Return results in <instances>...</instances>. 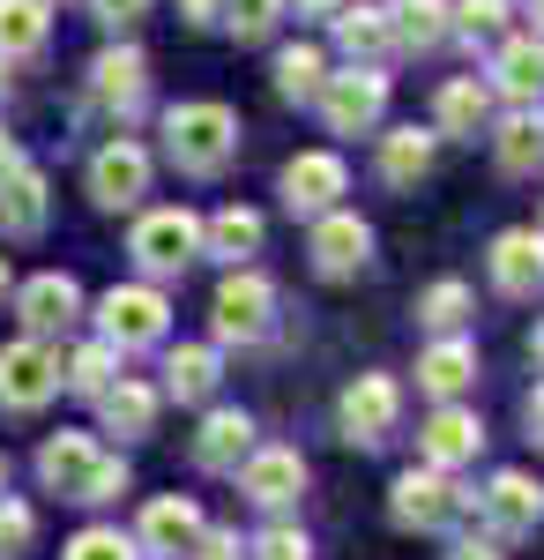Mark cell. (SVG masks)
<instances>
[{
  "label": "cell",
  "instance_id": "cell-7",
  "mask_svg": "<svg viewBox=\"0 0 544 560\" xmlns=\"http://www.w3.org/2000/svg\"><path fill=\"white\" fill-rule=\"evenodd\" d=\"M60 396V359L45 337H23V345H0V411L31 419Z\"/></svg>",
  "mask_w": 544,
  "mask_h": 560
},
{
  "label": "cell",
  "instance_id": "cell-38",
  "mask_svg": "<svg viewBox=\"0 0 544 560\" xmlns=\"http://www.w3.org/2000/svg\"><path fill=\"white\" fill-rule=\"evenodd\" d=\"M60 560H142V546H134L127 530H113V523H90V530L68 538V553H60Z\"/></svg>",
  "mask_w": 544,
  "mask_h": 560
},
{
  "label": "cell",
  "instance_id": "cell-14",
  "mask_svg": "<svg viewBox=\"0 0 544 560\" xmlns=\"http://www.w3.org/2000/svg\"><path fill=\"white\" fill-rule=\"evenodd\" d=\"M150 195V150L142 142H105L97 158H90V202L97 210H134Z\"/></svg>",
  "mask_w": 544,
  "mask_h": 560
},
{
  "label": "cell",
  "instance_id": "cell-21",
  "mask_svg": "<svg viewBox=\"0 0 544 560\" xmlns=\"http://www.w3.org/2000/svg\"><path fill=\"white\" fill-rule=\"evenodd\" d=\"M329 31H335V52L343 60H388L395 52V23H388L380 0H343L329 15Z\"/></svg>",
  "mask_w": 544,
  "mask_h": 560
},
{
  "label": "cell",
  "instance_id": "cell-37",
  "mask_svg": "<svg viewBox=\"0 0 544 560\" xmlns=\"http://www.w3.org/2000/svg\"><path fill=\"white\" fill-rule=\"evenodd\" d=\"M284 15H292L284 0H224V15H216V23H224L239 45H261V38H276V23H284Z\"/></svg>",
  "mask_w": 544,
  "mask_h": 560
},
{
  "label": "cell",
  "instance_id": "cell-3",
  "mask_svg": "<svg viewBox=\"0 0 544 560\" xmlns=\"http://www.w3.org/2000/svg\"><path fill=\"white\" fill-rule=\"evenodd\" d=\"M210 329H216V345H261L269 329H276V284L261 277V269H247V261H232V277L216 284V300H210Z\"/></svg>",
  "mask_w": 544,
  "mask_h": 560
},
{
  "label": "cell",
  "instance_id": "cell-32",
  "mask_svg": "<svg viewBox=\"0 0 544 560\" xmlns=\"http://www.w3.org/2000/svg\"><path fill=\"white\" fill-rule=\"evenodd\" d=\"M448 8H456V0H395V8H388L395 45H403V52H433V45L448 38Z\"/></svg>",
  "mask_w": 544,
  "mask_h": 560
},
{
  "label": "cell",
  "instance_id": "cell-24",
  "mask_svg": "<svg viewBox=\"0 0 544 560\" xmlns=\"http://www.w3.org/2000/svg\"><path fill=\"white\" fill-rule=\"evenodd\" d=\"M470 382H477V345H470V337H456V329H448L433 351H418V388L433 396V404L462 396Z\"/></svg>",
  "mask_w": 544,
  "mask_h": 560
},
{
  "label": "cell",
  "instance_id": "cell-16",
  "mask_svg": "<svg viewBox=\"0 0 544 560\" xmlns=\"http://www.w3.org/2000/svg\"><path fill=\"white\" fill-rule=\"evenodd\" d=\"M485 269H493V292H500V300H537L544 292V232L537 224L500 232L493 255H485Z\"/></svg>",
  "mask_w": 544,
  "mask_h": 560
},
{
  "label": "cell",
  "instance_id": "cell-54",
  "mask_svg": "<svg viewBox=\"0 0 544 560\" xmlns=\"http://www.w3.org/2000/svg\"><path fill=\"white\" fill-rule=\"evenodd\" d=\"M537 232H544V224H537Z\"/></svg>",
  "mask_w": 544,
  "mask_h": 560
},
{
  "label": "cell",
  "instance_id": "cell-36",
  "mask_svg": "<svg viewBox=\"0 0 544 560\" xmlns=\"http://www.w3.org/2000/svg\"><path fill=\"white\" fill-rule=\"evenodd\" d=\"M448 38H462L470 52L477 45H500L507 38V0H456L448 8Z\"/></svg>",
  "mask_w": 544,
  "mask_h": 560
},
{
  "label": "cell",
  "instance_id": "cell-31",
  "mask_svg": "<svg viewBox=\"0 0 544 560\" xmlns=\"http://www.w3.org/2000/svg\"><path fill=\"white\" fill-rule=\"evenodd\" d=\"M45 38H52L45 0H0V60H38Z\"/></svg>",
  "mask_w": 544,
  "mask_h": 560
},
{
  "label": "cell",
  "instance_id": "cell-11",
  "mask_svg": "<svg viewBox=\"0 0 544 560\" xmlns=\"http://www.w3.org/2000/svg\"><path fill=\"white\" fill-rule=\"evenodd\" d=\"M314 224V240H306V255H314V269L321 277H358L366 269V255H374V224L358 210H321V217H306Z\"/></svg>",
  "mask_w": 544,
  "mask_h": 560
},
{
  "label": "cell",
  "instance_id": "cell-15",
  "mask_svg": "<svg viewBox=\"0 0 544 560\" xmlns=\"http://www.w3.org/2000/svg\"><path fill=\"white\" fill-rule=\"evenodd\" d=\"M15 314H23L31 337H60V329L83 322V284L68 269H38L31 284H15Z\"/></svg>",
  "mask_w": 544,
  "mask_h": 560
},
{
  "label": "cell",
  "instance_id": "cell-2",
  "mask_svg": "<svg viewBox=\"0 0 544 560\" xmlns=\"http://www.w3.org/2000/svg\"><path fill=\"white\" fill-rule=\"evenodd\" d=\"M127 255H134V269H142L150 284H165V277L187 269V261H202V217L187 210V202L142 210V217H134V232H127Z\"/></svg>",
  "mask_w": 544,
  "mask_h": 560
},
{
  "label": "cell",
  "instance_id": "cell-13",
  "mask_svg": "<svg viewBox=\"0 0 544 560\" xmlns=\"http://www.w3.org/2000/svg\"><path fill=\"white\" fill-rule=\"evenodd\" d=\"M239 493H247L253 509H269V516L292 509L298 493H306V456H298V448H261V441H253L247 456H239Z\"/></svg>",
  "mask_w": 544,
  "mask_h": 560
},
{
  "label": "cell",
  "instance_id": "cell-50",
  "mask_svg": "<svg viewBox=\"0 0 544 560\" xmlns=\"http://www.w3.org/2000/svg\"><path fill=\"white\" fill-rule=\"evenodd\" d=\"M530 15H537V38H544V0H530Z\"/></svg>",
  "mask_w": 544,
  "mask_h": 560
},
{
  "label": "cell",
  "instance_id": "cell-19",
  "mask_svg": "<svg viewBox=\"0 0 544 560\" xmlns=\"http://www.w3.org/2000/svg\"><path fill=\"white\" fill-rule=\"evenodd\" d=\"M45 217H52V179L31 158H15L0 173V240H38Z\"/></svg>",
  "mask_w": 544,
  "mask_h": 560
},
{
  "label": "cell",
  "instance_id": "cell-53",
  "mask_svg": "<svg viewBox=\"0 0 544 560\" xmlns=\"http://www.w3.org/2000/svg\"><path fill=\"white\" fill-rule=\"evenodd\" d=\"M45 8H60V0H45Z\"/></svg>",
  "mask_w": 544,
  "mask_h": 560
},
{
  "label": "cell",
  "instance_id": "cell-42",
  "mask_svg": "<svg viewBox=\"0 0 544 560\" xmlns=\"http://www.w3.org/2000/svg\"><path fill=\"white\" fill-rule=\"evenodd\" d=\"M90 15H97V23L120 38V31H134V23L150 15V0H90Z\"/></svg>",
  "mask_w": 544,
  "mask_h": 560
},
{
  "label": "cell",
  "instance_id": "cell-46",
  "mask_svg": "<svg viewBox=\"0 0 544 560\" xmlns=\"http://www.w3.org/2000/svg\"><path fill=\"white\" fill-rule=\"evenodd\" d=\"M284 8H298V15H335L343 0H284Z\"/></svg>",
  "mask_w": 544,
  "mask_h": 560
},
{
  "label": "cell",
  "instance_id": "cell-40",
  "mask_svg": "<svg viewBox=\"0 0 544 560\" xmlns=\"http://www.w3.org/2000/svg\"><path fill=\"white\" fill-rule=\"evenodd\" d=\"M120 493H127V464H120V456H97L90 478L75 486V501H83V509H113Z\"/></svg>",
  "mask_w": 544,
  "mask_h": 560
},
{
  "label": "cell",
  "instance_id": "cell-47",
  "mask_svg": "<svg viewBox=\"0 0 544 560\" xmlns=\"http://www.w3.org/2000/svg\"><path fill=\"white\" fill-rule=\"evenodd\" d=\"M530 433L544 441V382H537V396H530Z\"/></svg>",
  "mask_w": 544,
  "mask_h": 560
},
{
  "label": "cell",
  "instance_id": "cell-23",
  "mask_svg": "<svg viewBox=\"0 0 544 560\" xmlns=\"http://www.w3.org/2000/svg\"><path fill=\"white\" fill-rule=\"evenodd\" d=\"M433 142H440L433 128H388V135H380V150H374V173H380V187L411 195V187H418V179L433 173Z\"/></svg>",
  "mask_w": 544,
  "mask_h": 560
},
{
  "label": "cell",
  "instance_id": "cell-45",
  "mask_svg": "<svg viewBox=\"0 0 544 560\" xmlns=\"http://www.w3.org/2000/svg\"><path fill=\"white\" fill-rule=\"evenodd\" d=\"M179 15H187V23H194V31H210L216 15H224V0H179Z\"/></svg>",
  "mask_w": 544,
  "mask_h": 560
},
{
  "label": "cell",
  "instance_id": "cell-27",
  "mask_svg": "<svg viewBox=\"0 0 544 560\" xmlns=\"http://www.w3.org/2000/svg\"><path fill=\"white\" fill-rule=\"evenodd\" d=\"M493 158H500V173H507V179L544 173V120L530 113V105H515L500 128H493Z\"/></svg>",
  "mask_w": 544,
  "mask_h": 560
},
{
  "label": "cell",
  "instance_id": "cell-9",
  "mask_svg": "<svg viewBox=\"0 0 544 560\" xmlns=\"http://www.w3.org/2000/svg\"><path fill=\"white\" fill-rule=\"evenodd\" d=\"M276 195H284L292 217H321L351 195V165H343L335 150H298L292 165H284V179H276Z\"/></svg>",
  "mask_w": 544,
  "mask_h": 560
},
{
  "label": "cell",
  "instance_id": "cell-52",
  "mask_svg": "<svg viewBox=\"0 0 544 560\" xmlns=\"http://www.w3.org/2000/svg\"><path fill=\"white\" fill-rule=\"evenodd\" d=\"M0 493H8V456H0Z\"/></svg>",
  "mask_w": 544,
  "mask_h": 560
},
{
  "label": "cell",
  "instance_id": "cell-49",
  "mask_svg": "<svg viewBox=\"0 0 544 560\" xmlns=\"http://www.w3.org/2000/svg\"><path fill=\"white\" fill-rule=\"evenodd\" d=\"M8 292H15V277H8V255H0V300H8Z\"/></svg>",
  "mask_w": 544,
  "mask_h": 560
},
{
  "label": "cell",
  "instance_id": "cell-29",
  "mask_svg": "<svg viewBox=\"0 0 544 560\" xmlns=\"http://www.w3.org/2000/svg\"><path fill=\"white\" fill-rule=\"evenodd\" d=\"M261 210H247V202H232V210H216V217H202V255H216V261H247V255H261Z\"/></svg>",
  "mask_w": 544,
  "mask_h": 560
},
{
  "label": "cell",
  "instance_id": "cell-8",
  "mask_svg": "<svg viewBox=\"0 0 544 560\" xmlns=\"http://www.w3.org/2000/svg\"><path fill=\"white\" fill-rule=\"evenodd\" d=\"M395 419H403L395 374H358V382L343 388V404H335V427H343L351 448H380V441L395 433Z\"/></svg>",
  "mask_w": 544,
  "mask_h": 560
},
{
  "label": "cell",
  "instance_id": "cell-39",
  "mask_svg": "<svg viewBox=\"0 0 544 560\" xmlns=\"http://www.w3.org/2000/svg\"><path fill=\"white\" fill-rule=\"evenodd\" d=\"M38 546V516H31V501H8L0 493V560H23Z\"/></svg>",
  "mask_w": 544,
  "mask_h": 560
},
{
  "label": "cell",
  "instance_id": "cell-28",
  "mask_svg": "<svg viewBox=\"0 0 544 560\" xmlns=\"http://www.w3.org/2000/svg\"><path fill=\"white\" fill-rule=\"evenodd\" d=\"M216 382H224L216 345H179V351H165V396H172V404H210Z\"/></svg>",
  "mask_w": 544,
  "mask_h": 560
},
{
  "label": "cell",
  "instance_id": "cell-5",
  "mask_svg": "<svg viewBox=\"0 0 544 560\" xmlns=\"http://www.w3.org/2000/svg\"><path fill=\"white\" fill-rule=\"evenodd\" d=\"M97 329H105V345L120 351H150V345H165V329H172V300L142 277V284H113L105 300H97Z\"/></svg>",
  "mask_w": 544,
  "mask_h": 560
},
{
  "label": "cell",
  "instance_id": "cell-12",
  "mask_svg": "<svg viewBox=\"0 0 544 560\" xmlns=\"http://www.w3.org/2000/svg\"><path fill=\"white\" fill-rule=\"evenodd\" d=\"M477 448H485V419L448 396V404H433V419L418 427V464H440V471H462V464H477Z\"/></svg>",
  "mask_w": 544,
  "mask_h": 560
},
{
  "label": "cell",
  "instance_id": "cell-17",
  "mask_svg": "<svg viewBox=\"0 0 544 560\" xmlns=\"http://www.w3.org/2000/svg\"><path fill=\"white\" fill-rule=\"evenodd\" d=\"M90 97L97 105H113V113H142V97H150V52L142 45H105L97 60H90Z\"/></svg>",
  "mask_w": 544,
  "mask_h": 560
},
{
  "label": "cell",
  "instance_id": "cell-4",
  "mask_svg": "<svg viewBox=\"0 0 544 560\" xmlns=\"http://www.w3.org/2000/svg\"><path fill=\"white\" fill-rule=\"evenodd\" d=\"M314 105H321V128L329 135H374L380 113H388V75H380V60H351L343 75H321Z\"/></svg>",
  "mask_w": 544,
  "mask_h": 560
},
{
  "label": "cell",
  "instance_id": "cell-1",
  "mask_svg": "<svg viewBox=\"0 0 544 560\" xmlns=\"http://www.w3.org/2000/svg\"><path fill=\"white\" fill-rule=\"evenodd\" d=\"M165 158L187 179H216L239 158V113L224 97H179L165 113Z\"/></svg>",
  "mask_w": 544,
  "mask_h": 560
},
{
  "label": "cell",
  "instance_id": "cell-34",
  "mask_svg": "<svg viewBox=\"0 0 544 560\" xmlns=\"http://www.w3.org/2000/svg\"><path fill=\"white\" fill-rule=\"evenodd\" d=\"M321 75H329L321 45H284V52H276V97H284V105H314Z\"/></svg>",
  "mask_w": 544,
  "mask_h": 560
},
{
  "label": "cell",
  "instance_id": "cell-48",
  "mask_svg": "<svg viewBox=\"0 0 544 560\" xmlns=\"http://www.w3.org/2000/svg\"><path fill=\"white\" fill-rule=\"evenodd\" d=\"M15 158H23V150H15V135L0 128V173H8V165H15Z\"/></svg>",
  "mask_w": 544,
  "mask_h": 560
},
{
  "label": "cell",
  "instance_id": "cell-26",
  "mask_svg": "<svg viewBox=\"0 0 544 560\" xmlns=\"http://www.w3.org/2000/svg\"><path fill=\"white\" fill-rule=\"evenodd\" d=\"M97 419H105V433H120V441L157 433V388L134 382V374H113V388L97 396Z\"/></svg>",
  "mask_w": 544,
  "mask_h": 560
},
{
  "label": "cell",
  "instance_id": "cell-10",
  "mask_svg": "<svg viewBox=\"0 0 544 560\" xmlns=\"http://www.w3.org/2000/svg\"><path fill=\"white\" fill-rule=\"evenodd\" d=\"M470 501H477V509H485V530H493V538H530V530H537L544 523V486L530 471H493L485 478V493H470Z\"/></svg>",
  "mask_w": 544,
  "mask_h": 560
},
{
  "label": "cell",
  "instance_id": "cell-30",
  "mask_svg": "<svg viewBox=\"0 0 544 560\" xmlns=\"http://www.w3.org/2000/svg\"><path fill=\"white\" fill-rule=\"evenodd\" d=\"M90 464H97V441H90V433H52L38 448V478L60 501H75V486L90 478Z\"/></svg>",
  "mask_w": 544,
  "mask_h": 560
},
{
  "label": "cell",
  "instance_id": "cell-22",
  "mask_svg": "<svg viewBox=\"0 0 544 560\" xmlns=\"http://www.w3.org/2000/svg\"><path fill=\"white\" fill-rule=\"evenodd\" d=\"M493 97H507V105H537L544 90V38L530 31V38H500L493 45Z\"/></svg>",
  "mask_w": 544,
  "mask_h": 560
},
{
  "label": "cell",
  "instance_id": "cell-20",
  "mask_svg": "<svg viewBox=\"0 0 544 560\" xmlns=\"http://www.w3.org/2000/svg\"><path fill=\"white\" fill-rule=\"evenodd\" d=\"M485 128H493V83L485 75H448V83L433 90V135L477 142Z\"/></svg>",
  "mask_w": 544,
  "mask_h": 560
},
{
  "label": "cell",
  "instance_id": "cell-25",
  "mask_svg": "<svg viewBox=\"0 0 544 560\" xmlns=\"http://www.w3.org/2000/svg\"><path fill=\"white\" fill-rule=\"evenodd\" d=\"M247 448H253V419L239 404H216L210 419H202V433H194V464L202 471H239Z\"/></svg>",
  "mask_w": 544,
  "mask_h": 560
},
{
  "label": "cell",
  "instance_id": "cell-18",
  "mask_svg": "<svg viewBox=\"0 0 544 560\" xmlns=\"http://www.w3.org/2000/svg\"><path fill=\"white\" fill-rule=\"evenodd\" d=\"M202 530H210V523H202V509H194L187 493H157V501L142 509V523H134V546L150 560H179V553H194Z\"/></svg>",
  "mask_w": 544,
  "mask_h": 560
},
{
  "label": "cell",
  "instance_id": "cell-33",
  "mask_svg": "<svg viewBox=\"0 0 544 560\" xmlns=\"http://www.w3.org/2000/svg\"><path fill=\"white\" fill-rule=\"evenodd\" d=\"M470 306H477V292H470L462 277H440V284H425V292H418V329L448 337V329L470 322Z\"/></svg>",
  "mask_w": 544,
  "mask_h": 560
},
{
  "label": "cell",
  "instance_id": "cell-44",
  "mask_svg": "<svg viewBox=\"0 0 544 560\" xmlns=\"http://www.w3.org/2000/svg\"><path fill=\"white\" fill-rule=\"evenodd\" d=\"M448 560H507V553H500V538H493V530H470V538L448 546Z\"/></svg>",
  "mask_w": 544,
  "mask_h": 560
},
{
  "label": "cell",
  "instance_id": "cell-6",
  "mask_svg": "<svg viewBox=\"0 0 544 560\" xmlns=\"http://www.w3.org/2000/svg\"><path fill=\"white\" fill-rule=\"evenodd\" d=\"M462 509H470V493H462L456 471H440V464H411V471L388 486V516L403 523V530H448Z\"/></svg>",
  "mask_w": 544,
  "mask_h": 560
},
{
  "label": "cell",
  "instance_id": "cell-35",
  "mask_svg": "<svg viewBox=\"0 0 544 560\" xmlns=\"http://www.w3.org/2000/svg\"><path fill=\"white\" fill-rule=\"evenodd\" d=\"M113 374H120V351L105 345V337H97V345H83L75 359H60V388H75V396H90V404L113 388Z\"/></svg>",
  "mask_w": 544,
  "mask_h": 560
},
{
  "label": "cell",
  "instance_id": "cell-41",
  "mask_svg": "<svg viewBox=\"0 0 544 560\" xmlns=\"http://www.w3.org/2000/svg\"><path fill=\"white\" fill-rule=\"evenodd\" d=\"M253 560H314V546H306V530L298 523H269V530H253Z\"/></svg>",
  "mask_w": 544,
  "mask_h": 560
},
{
  "label": "cell",
  "instance_id": "cell-51",
  "mask_svg": "<svg viewBox=\"0 0 544 560\" xmlns=\"http://www.w3.org/2000/svg\"><path fill=\"white\" fill-rule=\"evenodd\" d=\"M530 351H537V366H544V329H537V337H530Z\"/></svg>",
  "mask_w": 544,
  "mask_h": 560
},
{
  "label": "cell",
  "instance_id": "cell-43",
  "mask_svg": "<svg viewBox=\"0 0 544 560\" xmlns=\"http://www.w3.org/2000/svg\"><path fill=\"white\" fill-rule=\"evenodd\" d=\"M194 560H247V546H239L232 530H202V538H194Z\"/></svg>",
  "mask_w": 544,
  "mask_h": 560
}]
</instances>
